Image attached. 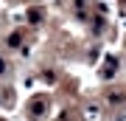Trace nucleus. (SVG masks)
<instances>
[{
    "instance_id": "obj_1",
    "label": "nucleus",
    "mask_w": 126,
    "mask_h": 121,
    "mask_svg": "<svg viewBox=\"0 0 126 121\" xmlns=\"http://www.w3.org/2000/svg\"><path fill=\"white\" fill-rule=\"evenodd\" d=\"M109 101L118 104V101H123V96H121V93H109Z\"/></svg>"
},
{
    "instance_id": "obj_2",
    "label": "nucleus",
    "mask_w": 126,
    "mask_h": 121,
    "mask_svg": "<svg viewBox=\"0 0 126 121\" xmlns=\"http://www.w3.org/2000/svg\"><path fill=\"white\" fill-rule=\"evenodd\" d=\"M3 71H6V65H3V59H0V73H3Z\"/></svg>"
}]
</instances>
